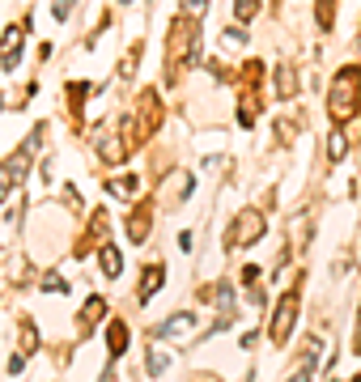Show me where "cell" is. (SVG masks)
I'll return each instance as SVG.
<instances>
[{"label": "cell", "mask_w": 361, "mask_h": 382, "mask_svg": "<svg viewBox=\"0 0 361 382\" xmlns=\"http://www.w3.org/2000/svg\"><path fill=\"white\" fill-rule=\"evenodd\" d=\"M289 382H311V365H302V369H297V374H293Z\"/></svg>", "instance_id": "ffe728a7"}, {"label": "cell", "mask_w": 361, "mask_h": 382, "mask_svg": "<svg viewBox=\"0 0 361 382\" xmlns=\"http://www.w3.org/2000/svg\"><path fill=\"white\" fill-rule=\"evenodd\" d=\"M102 314H107V302H102V297H89V302H85V310H81V327L98 323Z\"/></svg>", "instance_id": "4fadbf2b"}, {"label": "cell", "mask_w": 361, "mask_h": 382, "mask_svg": "<svg viewBox=\"0 0 361 382\" xmlns=\"http://www.w3.org/2000/svg\"><path fill=\"white\" fill-rule=\"evenodd\" d=\"M17 344H22V353H26V357L38 348V332H34V323H30V318L22 323V336H17Z\"/></svg>", "instance_id": "5bb4252c"}, {"label": "cell", "mask_w": 361, "mask_h": 382, "mask_svg": "<svg viewBox=\"0 0 361 382\" xmlns=\"http://www.w3.org/2000/svg\"><path fill=\"white\" fill-rule=\"evenodd\" d=\"M68 285H64V277H60V272H47V277H43V293H64Z\"/></svg>", "instance_id": "2e32d148"}, {"label": "cell", "mask_w": 361, "mask_h": 382, "mask_svg": "<svg viewBox=\"0 0 361 382\" xmlns=\"http://www.w3.org/2000/svg\"><path fill=\"white\" fill-rule=\"evenodd\" d=\"M204 5H209V0H183V17H191V13L200 17V13H204Z\"/></svg>", "instance_id": "ac0fdd59"}, {"label": "cell", "mask_w": 361, "mask_h": 382, "mask_svg": "<svg viewBox=\"0 0 361 382\" xmlns=\"http://www.w3.org/2000/svg\"><path fill=\"white\" fill-rule=\"evenodd\" d=\"M251 13H255V0H238V22H251Z\"/></svg>", "instance_id": "d6986e66"}, {"label": "cell", "mask_w": 361, "mask_h": 382, "mask_svg": "<svg viewBox=\"0 0 361 382\" xmlns=\"http://www.w3.org/2000/svg\"><path fill=\"white\" fill-rule=\"evenodd\" d=\"M344 153H348V136L336 128V132L327 136V157H332V161H344Z\"/></svg>", "instance_id": "7c38bea8"}, {"label": "cell", "mask_w": 361, "mask_h": 382, "mask_svg": "<svg viewBox=\"0 0 361 382\" xmlns=\"http://www.w3.org/2000/svg\"><path fill=\"white\" fill-rule=\"evenodd\" d=\"M166 361H170L166 353H158V348H149V374H162V369H166Z\"/></svg>", "instance_id": "e0dca14e"}, {"label": "cell", "mask_w": 361, "mask_h": 382, "mask_svg": "<svg viewBox=\"0 0 361 382\" xmlns=\"http://www.w3.org/2000/svg\"><path fill=\"white\" fill-rule=\"evenodd\" d=\"M297 306H302V297H297V289H289V293H285V302H281V306H277V314H272V340H277V344H285V340H289L293 318H297Z\"/></svg>", "instance_id": "277c9868"}, {"label": "cell", "mask_w": 361, "mask_h": 382, "mask_svg": "<svg viewBox=\"0 0 361 382\" xmlns=\"http://www.w3.org/2000/svg\"><path fill=\"white\" fill-rule=\"evenodd\" d=\"M196 43H200V26L191 17H179L166 34V51H170V81L179 77V64L196 56Z\"/></svg>", "instance_id": "7a4b0ae2"}, {"label": "cell", "mask_w": 361, "mask_h": 382, "mask_svg": "<svg viewBox=\"0 0 361 382\" xmlns=\"http://www.w3.org/2000/svg\"><path fill=\"white\" fill-rule=\"evenodd\" d=\"M277 94H281V98H293V94H297V81H293V64H281V68H277Z\"/></svg>", "instance_id": "9c48e42d"}, {"label": "cell", "mask_w": 361, "mask_h": 382, "mask_svg": "<svg viewBox=\"0 0 361 382\" xmlns=\"http://www.w3.org/2000/svg\"><path fill=\"white\" fill-rule=\"evenodd\" d=\"M357 111H361V68L357 64H344L336 73V81H332L327 115H332V124H348Z\"/></svg>", "instance_id": "6da1fadb"}, {"label": "cell", "mask_w": 361, "mask_h": 382, "mask_svg": "<svg viewBox=\"0 0 361 382\" xmlns=\"http://www.w3.org/2000/svg\"><path fill=\"white\" fill-rule=\"evenodd\" d=\"M107 191H111L115 200H132V196H136V179H132V175H124V179H111V183H107Z\"/></svg>", "instance_id": "8fae6325"}, {"label": "cell", "mask_w": 361, "mask_h": 382, "mask_svg": "<svg viewBox=\"0 0 361 382\" xmlns=\"http://www.w3.org/2000/svg\"><path fill=\"white\" fill-rule=\"evenodd\" d=\"M264 234V212L260 208H246V212H238V221H234V230H230V247H251L255 238Z\"/></svg>", "instance_id": "3957f363"}, {"label": "cell", "mask_w": 361, "mask_h": 382, "mask_svg": "<svg viewBox=\"0 0 361 382\" xmlns=\"http://www.w3.org/2000/svg\"><path fill=\"white\" fill-rule=\"evenodd\" d=\"M162 281H166L162 263H149V267H145V277H140V289H136V297H140V302H149L153 293H158V285H162Z\"/></svg>", "instance_id": "8992f818"}, {"label": "cell", "mask_w": 361, "mask_h": 382, "mask_svg": "<svg viewBox=\"0 0 361 382\" xmlns=\"http://www.w3.org/2000/svg\"><path fill=\"white\" fill-rule=\"evenodd\" d=\"M98 267L107 272V277H119V272H124V259H119V251H115V247H102V251H98Z\"/></svg>", "instance_id": "ba28073f"}, {"label": "cell", "mask_w": 361, "mask_h": 382, "mask_svg": "<svg viewBox=\"0 0 361 382\" xmlns=\"http://www.w3.org/2000/svg\"><path fill=\"white\" fill-rule=\"evenodd\" d=\"M107 348H111V357H124V348H128V323H111Z\"/></svg>", "instance_id": "52a82bcc"}, {"label": "cell", "mask_w": 361, "mask_h": 382, "mask_svg": "<svg viewBox=\"0 0 361 382\" xmlns=\"http://www.w3.org/2000/svg\"><path fill=\"white\" fill-rule=\"evenodd\" d=\"M22 34H26V26L17 22V26H9V30H5V38H0V64H5V68H13V64H17Z\"/></svg>", "instance_id": "5b68a950"}, {"label": "cell", "mask_w": 361, "mask_h": 382, "mask_svg": "<svg viewBox=\"0 0 361 382\" xmlns=\"http://www.w3.org/2000/svg\"><path fill=\"white\" fill-rule=\"evenodd\" d=\"M187 327H196V318L191 314H175V318L162 323V336H187Z\"/></svg>", "instance_id": "30bf717a"}, {"label": "cell", "mask_w": 361, "mask_h": 382, "mask_svg": "<svg viewBox=\"0 0 361 382\" xmlns=\"http://www.w3.org/2000/svg\"><path fill=\"white\" fill-rule=\"evenodd\" d=\"M128 234H132V242H145V234H149V208H140V212L132 216V230H128Z\"/></svg>", "instance_id": "9a60e30c"}, {"label": "cell", "mask_w": 361, "mask_h": 382, "mask_svg": "<svg viewBox=\"0 0 361 382\" xmlns=\"http://www.w3.org/2000/svg\"><path fill=\"white\" fill-rule=\"evenodd\" d=\"M124 5H132V0H124Z\"/></svg>", "instance_id": "44dd1931"}]
</instances>
